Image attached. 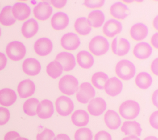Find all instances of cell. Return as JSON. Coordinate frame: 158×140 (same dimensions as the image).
<instances>
[{
  "label": "cell",
  "mask_w": 158,
  "mask_h": 140,
  "mask_svg": "<svg viewBox=\"0 0 158 140\" xmlns=\"http://www.w3.org/2000/svg\"><path fill=\"white\" fill-rule=\"evenodd\" d=\"M123 84L122 82L116 77H113L107 80L104 86L106 93L112 97L118 95L122 92Z\"/></svg>",
  "instance_id": "10"
},
{
  "label": "cell",
  "mask_w": 158,
  "mask_h": 140,
  "mask_svg": "<svg viewBox=\"0 0 158 140\" xmlns=\"http://www.w3.org/2000/svg\"><path fill=\"white\" fill-rule=\"evenodd\" d=\"M55 136L54 132L51 130L45 128L44 131L37 135V140H52Z\"/></svg>",
  "instance_id": "38"
},
{
  "label": "cell",
  "mask_w": 158,
  "mask_h": 140,
  "mask_svg": "<svg viewBox=\"0 0 158 140\" xmlns=\"http://www.w3.org/2000/svg\"><path fill=\"white\" fill-rule=\"evenodd\" d=\"M16 22V19L12 13V7L7 6L5 7L0 13V23L5 26L13 25Z\"/></svg>",
  "instance_id": "30"
},
{
  "label": "cell",
  "mask_w": 158,
  "mask_h": 140,
  "mask_svg": "<svg viewBox=\"0 0 158 140\" xmlns=\"http://www.w3.org/2000/svg\"><path fill=\"white\" fill-rule=\"evenodd\" d=\"M88 114L85 110L80 109L76 110L71 116V120L75 126L81 127L86 126L89 122Z\"/></svg>",
  "instance_id": "28"
},
{
  "label": "cell",
  "mask_w": 158,
  "mask_h": 140,
  "mask_svg": "<svg viewBox=\"0 0 158 140\" xmlns=\"http://www.w3.org/2000/svg\"><path fill=\"white\" fill-rule=\"evenodd\" d=\"M54 112V106L51 101L44 99L38 104L37 108V114L40 118H49L52 116Z\"/></svg>",
  "instance_id": "14"
},
{
  "label": "cell",
  "mask_w": 158,
  "mask_h": 140,
  "mask_svg": "<svg viewBox=\"0 0 158 140\" xmlns=\"http://www.w3.org/2000/svg\"><path fill=\"white\" fill-rule=\"evenodd\" d=\"M1 29H0V36H1Z\"/></svg>",
  "instance_id": "57"
},
{
  "label": "cell",
  "mask_w": 158,
  "mask_h": 140,
  "mask_svg": "<svg viewBox=\"0 0 158 140\" xmlns=\"http://www.w3.org/2000/svg\"><path fill=\"white\" fill-rule=\"evenodd\" d=\"M106 101L101 98L91 99L88 106V110L91 115L98 116L101 115L106 110Z\"/></svg>",
  "instance_id": "12"
},
{
  "label": "cell",
  "mask_w": 158,
  "mask_h": 140,
  "mask_svg": "<svg viewBox=\"0 0 158 140\" xmlns=\"http://www.w3.org/2000/svg\"><path fill=\"white\" fill-rule=\"evenodd\" d=\"M74 27L77 32L81 35H88L91 30V26L87 18L85 17H81L77 19Z\"/></svg>",
  "instance_id": "31"
},
{
  "label": "cell",
  "mask_w": 158,
  "mask_h": 140,
  "mask_svg": "<svg viewBox=\"0 0 158 140\" xmlns=\"http://www.w3.org/2000/svg\"><path fill=\"white\" fill-rule=\"evenodd\" d=\"M119 111L121 116L124 118L133 120L139 115L140 107L136 102L127 100L121 104Z\"/></svg>",
  "instance_id": "4"
},
{
  "label": "cell",
  "mask_w": 158,
  "mask_h": 140,
  "mask_svg": "<svg viewBox=\"0 0 158 140\" xmlns=\"http://www.w3.org/2000/svg\"><path fill=\"white\" fill-rule=\"evenodd\" d=\"M148 33V27L141 23H137L131 28L130 35L133 40L140 41L146 37Z\"/></svg>",
  "instance_id": "23"
},
{
  "label": "cell",
  "mask_w": 158,
  "mask_h": 140,
  "mask_svg": "<svg viewBox=\"0 0 158 140\" xmlns=\"http://www.w3.org/2000/svg\"><path fill=\"white\" fill-rule=\"evenodd\" d=\"M135 82L136 84L139 88L146 89L151 85L152 78L149 74L146 72H142L137 75Z\"/></svg>",
  "instance_id": "32"
},
{
  "label": "cell",
  "mask_w": 158,
  "mask_h": 140,
  "mask_svg": "<svg viewBox=\"0 0 158 140\" xmlns=\"http://www.w3.org/2000/svg\"><path fill=\"white\" fill-rule=\"evenodd\" d=\"M122 140H140V139L136 136H131L124 138Z\"/></svg>",
  "instance_id": "51"
},
{
  "label": "cell",
  "mask_w": 158,
  "mask_h": 140,
  "mask_svg": "<svg viewBox=\"0 0 158 140\" xmlns=\"http://www.w3.org/2000/svg\"><path fill=\"white\" fill-rule=\"evenodd\" d=\"M116 73L123 80L131 79L135 74L136 68L133 62L128 60H122L116 65Z\"/></svg>",
  "instance_id": "1"
},
{
  "label": "cell",
  "mask_w": 158,
  "mask_h": 140,
  "mask_svg": "<svg viewBox=\"0 0 158 140\" xmlns=\"http://www.w3.org/2000/svg\"><path fill=\"white\" fill-rule=\"evenodd\" d=\"M121 131L125 135L140 136L142 131L140 125L136 121H126L121 127Z\"/></svg>",
  "instance_id": "26"
},
{
  "label": "cell",
  "mask_w": 158,
  "mask_h": 140,
  "mask_svg": "<svg viewBox=\"0 0 158 140\" xmlns=\"http://www.w3.org/2000/svg\"><path fill=\"white\" fill-rule=\"evenodd\" d=\"M12 13L15 19L20 21L25 20L31 14V8L26 3H17L12 8Z\"/></svg>",
  "instance_id": "16"
},
{
  "label": "cell",
  "mask_w": 158,
  "mask_h": 140,
  "mask_svg": "<svg viewBox=\"0 0 158 140\" xmlns=\"http://www.w3.org/2000/svg\"><path fill=\"white\" fill-rule=\"evenodd\" d=\"M123 2L127 3H131L133 2V1H132V0H126V1H123Z\"/></svg>",
  "instance_id": "55"
},
{
  "label": "cell",
  "mask_w": 158,
  "mask_h": 140,
  "mask_svg": "<svg viewBox=\"0 0 158 140\" xmlns=\"http://www.w3.org/2000/svg\"><path fill=\"white\" fill-rule=\"evenodd\" d=\"M144 140H158L157 138L155 136H150L146 138Z\"/></svg>",
  "instance_id": "53"
},
{
  "label": "cell",
  "mask_w": 158,
  "mask_h": 140,
  "mask_svg": "<svg viewBox=\"0 0 158 140\" xmlns=\"http://www.w3.org/2000/svg\"><path fill=\"white\" fill-rule=\"evenodd\" d=\"M20 137L19 134L16 131H11L7 132L4 136V140H15Z\"/></svg>",
  "instance_id": "43"
},
{
  "label": "cell",
  "mask_w": 158,
  "mask_h": 140,
  "mask_svg": "<svg viewBox=\"0 0 158 140\" xmlns=\"http://www.w3.org/2000/svg\"><path fill=\"white\" fill-rule=\"evenodd\" d=\"M109 79L108 76L104 72H96L91 77V82L94 86L98 89H103L106 82Z\"/></svg>",
  "instance_id": "35"
},
{
  "label": "cell",
  "mask_w": 158,
  "mask_h": 140,
  "mask_svg": "<svg viewBox=\"0 0 158 140\" xmlns=\"http://www.w3.org/2000/svg\"><path fill=\"white\" fill-rule=\"evenodd\" d=\"M69 17L66 13L59 12L55 13L51 19V24L53 29L56 30L65 29L69 24Z\"/></svg>",
  "instance_id": "19"
},
{
  "label": "cell",
  "mask_w": 158,
  "mask_h": 140,
  "mask_svg": "<svg viewBox=\"0 0 158 140\" xmlns=\"http://www.w3.org/2000/svg\"><path fill=\"white\" fill-rule=\"evenodd\" d=\"M96 94L95 89L88 82H84L80 86L79 90L76 94L78 101L82 104H86L89 101L95 97Z\"/></svg>",
  "instance_id": "7"
},
{
  "label": "cell",
  "mask_w": 158,
  "mask_h": 140,
  "mask_svg": "<svg viewBox=\"0 0 158 140\" xmlns=\"http://www.w3.org/2000/svg\"><path fill=\"white\" fill-rule=\"evenodd\" d=\"M35 85L33 81L26 79L20 82L17 87V92L21 98H26L33 95L35 91Z\"/></svg>",
  "instance_id": "17"
},
{
  "label": "cell",
  "mask_w": 158,
  "mask_h": 140,
  "mask_svg": "<svg viewBox=\"0 0 158 140\" xmlns=\"http://www.w3.org/2000/svg\"><path fill=\"white\" fill-rule=\"evenodd\" d=\"M92 132L87 128L79 129L75 134V140H92Z\"/></svg>",
  "instance_id": "37"
},
{
  "label": "cell",
  "mask_w": 158,
  "mask_h": 140,
  "mask_svg": "<svg viewBox=\"0 0 158 140\" xmlns=\"http://www.w3.org/2000/svg\"><path fill=\"white\" fill-rule=\"evenodd\" d=\"M53 140H70V139L67 135L64 134H60L54 138Z\"/></svg>",
  "instance_id": "48"
},
{
  "label": "cell",
  "mask_w": 158,
  "mask_h": 140,
  "mask_svg": "<svg viewBox=\"0 0 158 140\" xmlns=\"http://www.w3.org/2000/svg\"><path fill=\"white\" fill-rule=\"evenodd\" d=\"M122 29V23L115 19L107 20L104 25L103 33L106 36L112 38L121 32Z\"/></svg>",
  "instance_id": "13"
},
{
  "label": "cell",
  "mask_w": 158,
  "mask_h": 140,
  "mask_svg": "<svg viewBox=\"0 0 158 140\" xmlns=\"http://www.w3.org/2000/svg\"><path fill=\"white\" fill-rule=\"evenodd\" d=\"M38 30V24L35 19L31 18L25 22L22 28V32L24 37L29 38L34 36Z\"/></svg>",
  "instance_id": "25"
},
{
  "label": "cell",
  "mask_w": 158,
  "mask_h": 140,
  "mask_svg": "<svg viewBox=\"0 0 158 140\" xmlns=\"http://www.w3.org/2000/svg\"><path fill=\"white\" fill-rule=\"evenodd\" d=\"M129 9L127 6L121 2L114 3L110 8V13L114 18L123 20L128 15Z\"/></svg>",
  "instance_id": "22"
},
{
  "label": "cell",
  "mask_w": 158,
  "mask_h": 140,
  "mask_svg": "<svg viewBox=\"0 0 158 140\" xmlns=\"http://www.w3.org/2000/svg\"><path fill=\"white\" fill-rule=\"evenodd\" d=\"M17 96L15 92L10 88H4L0 90V104L9 107L16 101Z\"/></svg>",
  "instance_id": "21"
},
{
  "label": "cell",
  "mask_w": 158,
  "mask_h": 140,
  "mask_svg": "<svg viewBox=\"0 0 158 140\" xmlns=\"http://www.w3.org/2000/svg\"><path fill=\"white\" fill-rule=\"evenodd\" d=\"M35 52L40 56H45L51 52L53 44L49 39L46 38H41L37 40L34 44Z\"/></svg>",
  "instance_id": "15"
},
{
  "label": "cell",
  "mask_w": 158,
  "mask_h": 140,
  "mask_svg": "<svg viewBox=\"0 0 158 140\" xmlns=\"http://www.w3.org/2000/svg\"><path fill=\"white\" fill-rule=\"evenodd\" d=\"M57 112L63 116H68L73 110L74 105L71 99L65 96H61L55 102Z\"/></svg>",
  "instance_id": "6"
},
{
  "label": "cell",
  "mask_w": 158,
  "mask_h": 140,
  "mask_svg": "<svg viewBox=\"0 0 158 140\" xmlns=\"http://www.w3.org/2000/svg\"><path fill=\"white\" fill-rule=\"evenodd\" d=\"M78 81L74 76L66 75L62 77L59 83L60 91L67 95H73L78 90Z\"/></svg>",
  "instance_id": "3"
},
{
  "label": "cell",
  "mask_w": 158,
  "mask_h": 140,
  "mask_svg": "<svg viewBox=\"0 0 158 140\" xmlns=\"http://www.w3.org/2000/svg\"><path fill=\"white\" fill-rule=\"evenodd\" d=\"M104 120L107 127L111 130H117L120 126V118L114 110H109L105 114Z\"/></svg>",
  "instance_id": "24"
},
{
  "label": "cell",
  "mask_w": 158,
  "mask_h": 140,
  "mask_svg": "<svg viewBox=\"0 0 158 140\" xmlns=\"http://www.w3.org/2000/svg\"><path fill=\"white\" fill-rule=\"evenodd\" d=\"M117 38H115L112 41V52L113 53L116 54V50H117Z\"/></svg>",
  "instance_id": "50"
},
{
  "label": "cell",
  "mask_w": 158,
  "mask_h": 140,
  "mask_svg": "<svg viewBox=\"0 0 158 140\" xmlns=\"http://www.w3.org/2000/svg\"><path fill=\"white\" fill-rule=\"evenodd\" d=\"M89 48L90 51L95 56H102L108 51L109 43L106 38L101 35H97L91 39Z\"/></svg>",
  "instance_id": "2"
},
{
  "label": "cell",
  "mask_w": 158,
  "mask_h": 140,
  "mask_svg": "<svg viewBox=\"0 0 158 140\" xmlns=\"http://www.w3.org/2000/svg\"><path fill=\"white\" fill-rule=\"evenodd\" d=\"M7 59L4 54L0 52V71L4 69L7 64Z\"/></svg>",
  "instance_id": "45"
},
{
  "label": "cell",
  "mask_w": 158,
  "mask_h": 140,
  "mask_svg": "<svg viewBox=\"0 0 158 140\" xmlns=\"http://www.w3.org/2000/svg\"><path fill=\"white\" fill-rule=\"evenodd\" d=\"M136 2H138V3H140V2H143V1H142V0H138V1H135Z\"/></svg>",
  "instance_id": "56"
},
{
  "label": "cell",
  "mask_w": 158,
  "mask_h": 140,
  "mask_svg": "<svg viewBox=\"0 0 158 140\" xmlns=\"http://www.w3.org/2000/svg\"><path fill=\"white\" fill-rule=\"evenodd\" d=\"M10 114L7 108L0 107V125H5L9 120Z\"/></svg>",
  "instance_id": "39"
},
{
  "label": "cell",
  "mask_w": 158,
  "mask_h": 140,
  "mask_svg": "<svg viewBox=\"0 0 158 140\" xmlns=\"http://www.w3.org/2000/svg\"><path fill=\"white\" fill-rule=\"evenodd\" d=\"M158 58H156L152 62L151 69L154 74L158 76Z\"/></svg>",
  "instance_id": "46"
},
{
  "label": "cell",
  "mask_w": 158,
  "mask_h": 140,
  "mask_svg": "<svg viewBox=\"0 0 158 140\" xmlns=\"http://www.w3.org/2000/svg\"><path fill=\"white\" fill-rule=\"evenodd\" d=\"M6 52L10 59L14 61H19L22 59L25 56L26 49L25 46L22 42L15 41L7 45Z\"/></svg>",
  "instance_id": "5"
},
{
  "label": "cell",
  "mask_w": 158,
  "mask_h": 140,
  "mask_svg": "<svg viewBox=\"0 0 158 140\" xmlns=\"http://www.w3.org/2000/svg\"><path fill=\"white\" fill-rule=\"evenodd\" d=\"M47 72L52 78L56 79L62 73L63 68L61 64L54 60L50 62L47 66Z\"/></svg>",
  "instance_id": "33"
},
{
  "label": "cell",
  "mask_w": 158,
  "mask_h": 140,
  "mask_svg": "<svg viewBox=\"0 0 158 140\" xmlns=\"http://www.w3.org/2000/svg\"><path fill=\"white\" fill-rule=\"evenodd\" d=\"M39 100L36 98H32L25 102L23 105V110L27 115L33 116L37 114V108Z\"/></svg>",
  "instance_id": "34"
},
{
  "label": "cell",
  "mask_w": 158,
  "mask_h": 140,
  "mask_svg": "<svg viewBox=\"0 0 158 140\" xmlns=\"http://www.w3.org/2000/svg\"><path fill=\"white\" fill-rule=\"evenodd\" d=\"M22 69L25 73L28 75H36L40 72V64L39 61L33 58H28L23 61Z\"/></svg>",
  "instance_id": "18"
},
{
  "label": "cell",
  "mask_w": 158,
  "mask_h": 140,
  "mask_svg": "<svg viewBox=\"0 0 158 140\" xmlns=\"http://www.w3.org/2000/svg\"><path fill=\"white\" fill-rule=\"evenodd\" d=\"M55 60L61 64L63 70L66 72L73 69L76 65L75 58L73 55L69 52L60 53L57 55Z\"/></svg>",
  "instance_id": "11"
},
{
  "label": "cell",
  "mask_w": 158,
  "mask_h": 140,
  "mask_svg": "<svg viewBox=\"0 0 158 140\" xmlns=\"http://www.w3.org/2000/svg\"><path fill=\"white\" fill-rule=\"evenodd\" d=\"M51 6L47 2H41L35 6L33 9V14L36 18L40 20H47L52 13Z\"/></svg>",
  "instance_id": "8"
},
{
  "label": "cell",
  "mask_w": 158,
  "mask_h": 140,
  "mask_svg": "<svg viewBox=\"0 0 158 140\" xmlns=\"http://www.w3.org/2000/svg\"><path fill=\"white\" fill-rule=\"evenodd\" d=\"M62 46L67 50H75L80 45V38L77 34L68 33L63 35L60 40Z\"/></svg>",
  "instance_id": "9"
},
{
  "label": "cell",
  "mask_w": 158,
  "mask_h": 140,
  "mask_svg": "<svg viewBox=\"0 0 158 140\" xmlns=\"http://www.w3.org/2000/svg\"><path fill=\"white\" fill-rule=\"evenodd\" d=\"M51 3L54 7L57 8H61L66 4V0H52Z\"/></svg>",
  "instance_id": "44"
},
{
  "label": "cell",
  "mask_w": 158,
  "mask_h": 140,
  "mask_svg": "<svg viewBox=\"0 0 158 140\" xmlns=\"http://www.w3.org/2000/svg\"><path fill=\"white\" fill-rule=\"evenodd\" d=\"M94 140H112V137L106 131H100L95 135Z\"/></svg>",
  "instance_id": "41"
},
{
  "label": "cell",
  "mask_w": 158,
  "mask_h": 140,
  "mask_svg": "<svg viewBox=\"0 0 158 140\" xmlns=\"http://www.w3.org/2000/svg\"><path fill=\"white\" fill-rule=\"evenodd\" d=\"M158 33H155L154 35L152 36L151 40V42L153 45V46L155 48L158 49Z\"/></svg>",
  "instance_id": "47"
},
{
  "label": "cell",
  "mask_w": 158,
  "mask_h": 140,
  "mask_svg": "<svg viewBox=\"0 0 158 140\" xmlns=\"http://www.w3.org/2000/svg\"><path fill=\"white\" fill-rule=\"evenodd\" d=\"M158 90H156L153 93L152 97L153 104L157 108H158Z\"/></svg>",
  "instance_id": "49"
},
{
  "label": "cell",
  "mask_w": 158,
  "mask_h": 140,
  "mask_svg": "<svg viewBox=\"0 0 158 140\" xmlns=\"http://www.w3.org/2000/svg\"><path fill=\"white\" fill-rule=\"evenodd\" d=\"M105 2V0H85L83 4L88 8H99L103 6Z\"/></svg>",
  "instance_id": "40"
},
{
  "label": "cell",
  "mask_w": 158,
  "mask_h": 140,
  "mask_svg": "<svg viewBox=\"0 0 158 140\" xmlns=\"http://www.w3.org/2000/svg\"><path fill=\"white\" fill-rule=\"evenodd\" d=\"M152 52V48L149 44L145 42L138 43L135 46L133 53L137 58L144 60L148 58Z\"/></svg>",
  "instance_id": "20"
},
{
  "label": "cell",
  "mask_w": 158,
  "mask_h": 140,
  "mask_svg": "<svg viewBox=\"0 0 158 140\" xmlns=\"http://www.w3.org/2000/svg\"><path fill=\"white\" fill-rule=\"evenodd\" d=\"M77 61L79 66L84 69L91 68L94 63L92 55L86 51H81L77 55Z\"/></svg>",
  "instance_id": "27"
},
{
  "label": "cell",
  "mask_w": 158,
  "mask_h": 140,
  "mask_svg": "<svg viewBox=\"0 0 158 140\" xmlns=\"http://www.w3.org/2000/svg\"><path fill=\"white\" fill-rule=\"evenodd\" d=\"M15 140H29L28 139L25 138L23 137H19L18 138L16 139Z\"/></svg>",
  "instance_id": "54"
},
{
  "label": "cell",
  "mask_w": 158,
  "mask_h": 140,
  "mask_svg": "<svg viewBox=\"0 0 158 140\" xmlns=\"http://www.w3.org/2000/svg\"><path fill=\"white\" fill-rule=\"evenodd\" d=\"M153 26L156 30H158V16H157L155 18H154V21H153Z\"/></svg>",
  "instance_id": "52"
},
{
  "label": "cell",
  "mask_w": 158,
  "mask_h": 140,
  "mask_svg": "<svg viewBox=\"0 0 158 140\" xmlns=\"http://www.w3.org/2000/svg\"><path fill=\"white\" fill-rule=\"evenodd\" d=\"M105 18L103 12L97 10L90 12L87 19L91 26L97 28L102 26L104 22Z\"/></svg>",
  "instance_id": "29"
},
{
  "label": "cell",
  "mask_w": 158,
  "mask_h": 140,
  "mask_svg": "<svg viewBox=\"0 0 158 140\" xmlns=\"http://www.w3.org/2000/svg\"><path fill=\"white\" fill-rule=\"evenodd\" d=\"M149 122L153 128L158 129V111H156L153 113L151 115L149 118Z\"/></svg>",
  "instance_id": "42"
},
{
  "label": "cell",
  "mask_w": 158,
  "mask_h": 140,
  "mask_svg": "<svg viewBox=\"0 0 158 140\" xmlns=\"http://www.w3.org/2000/svg\"><path fill=\"white\" fill-rule=\"evenodd\" d=\"M130 49V44L127 39L121 38L117 42L116 55L119 56H125L128 54Z\"/></svg>",
  "instance_id": "36"
}]
</instances>
